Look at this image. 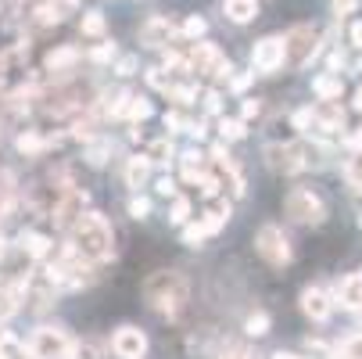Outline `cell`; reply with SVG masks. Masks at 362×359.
Wrapping results in <instances>:
<instances>
[{
  "label": "cell",
  "instance_id": "cell-1",
  "mask_svg": "<svg viewBox=\"0 0 362 359\" xmlns=\"http://www.w3.org/2000/svg\"><path fill=\"white\" fill-rule=\"evenodd\" d=\"M187 298H190V284L176 270H158V273H151L144 280V302L151 305V309H158V313L176 317L187 305Z\"/></svg>",
  "mask_w": 362,
  "mask_h": 359
},
{
  "label": "cell",
  "instance_id": "cell-2",
  "mask_svg": "<svg viewBox=\"0 0 362 359\" xmlns=\"http://www.w3.org/2000/svg\"><path fill=\"white\" fill-rule=\"evenodd\" d=\"M112 227L108 220L100 216V212H86L72 223V251L83 255V259L90 263H100V259H108L112 255Z\"/></svg>",
  "mask_w": 362,
  "mask_h": 359
},
{
  "label": "cell",
  "instance_id": "cell-3",
  "mask_svg": "<svg viewBox=\"0 0 362 359\" xmlns=\"http://www.w3.org/2000/svg\"><path fill=\"white\" fill-rule=\"evenodd\" d=\"M29 359H72L76 341L69 338L65 327H36L29 338Z\"/></svg>",
  "mask_w": 362,
  "mask_h": 359
},
{
  "label": "cell",
  "instance_id": "cell-4",
  "mask_svg": "<svg viewBox=\"0 0 362 359\" xmlns=\"http://www.w3.org/2000/svg\"><path fill=\"white\" fill-rule=\"evenodd\" d=\"M284 212L294 223H301V227H320L327 220V205H323V198L313 187H294L287 194V201H284Z\"/></svg>",
  "mask_w": 362,
  "mask_h": 359
},
{
  "label": "cell",
  "instance_id": "cell-5",
  "mask_svg": "<svg viewBox=\"0 0 362 359\" xmlns=\"http://www.w3.org/2000/svg\"><path fill=\"white\" fill-rule=\"evenodd\" d=\"M255 251L262 255L269 266H287V263H291V241H287L284 230L273 227V223H266L262 230L255 234Z\"/></svg>",
  "mask_w": 362,
  "mask_h": 359
},
{
  "label": "cell",
  "instance_id": "cell-6",
  "mask_svg": "<svg viewBox=\"0 0 362 359\" xmlns=\"http://www.w3.org/2000/svg\"><path fill=\"white\" fill-rule=\"evenodd\" d=\"M316 40H320V33H316L313 25H294V29L284 36V58H287L291 65H305L308 58L316 55Z\"/></svg>",
  "mask_w": 362,
  "mask_h": 359
},
{
  "label": "cell",
  "instance_id": "cell-7",
  "mask_svg": "<svg viewBox=\"0 0 362 359\" xmlns=\"http://www.w3.org/2000/svg\"><path fill=\"white\" fill-rule=\"evenodd\" d=\"M112 352L119 355V359H144V352H147V334L140 331V327H119L115 331V338H112Z\"/></svg>",
  "mask_w": 362,
  "mask_h": 359
},
{
  "label": "cell",
  "instance_id": "cell-8",
  "mask_svg": "<svg viewBox=\"0 0 362 359\" xmlns=\"http://www.w3.org/2000/svg\"><path fill=\"white\" fill-rule=\"evenodd\" d=\"M258 72H276L284 65V40L280 36H266L262 43H255V55H251Z\"/></svg>",
  "mask_w": 362,
  "mask_h": 359
},
{
  "label": "cell",
  "instance_id": "cell-9",
  "mask_svg": "<svg viewBox=\"0 0 362 359\" xmlns=\"http://www.w3.org/2000/svg\"><path fill=\"white\" fill-rule=\"evenodd\" d=\"M194 65H197V72L230 76V62L219 55V47H212V43H197L194 47Z\"/></svg>",
  "mask_w": 362,
  "mask_h": 359
},
{
  "label": "cell",
  "instance_id": "cell-10",
  "mask_svg": "<svg viewBox=\"0 0 362 359\" xmlns=\"http://www.w3.org/2000/svg\"><path fill=\"white\" fill-rule=\"evenodd\" d=\"M266 155H269L273 169H280V173H298V169L305 166L301 147H294V144H276V147H269V151H266Z\"/></svg>",
  "mask_w": 362,
  "mask_h": 359
},
{
  "label": "cell",
  "instance_id": "cell-11",
  "mask_svg": "<svg viewBox=\"0 0 362 359\" xmlns=\"http://www.w3.org/2000/svg\"><path fill=\"white\" fill-rule=\"evenodd\" d=\"M301 313H305L308 320L323 324V320L330 317V298H327L320 287H305V291H301Z\"/></svg>",
  "mask_w": 362,
  "mask_h": 359
},
{
  "label": "cell",
  "instance_id": "cell-12",
  "mask_svg": "<svg viewBox=\"0 0 362 359\" xmlns=\"http://www.w3.org/2000/svg\"><path fill=\"white\" fill-rule=\"evenodd\" d=\"M337 302L344 309H362V273H348L337 280Z\"/></svg>",
  "mask_w": 362,
  "mask_h": 359
},
{
  "label": "cell",
  "instance_id": "cell-13",
  "mask_svg": "<svg viewBox=\"0 0 362 359\" xmlns=\"http://www.w3.org/2000/svg\"><path fill=\"white\" fill-rule=\"evenodd\" d=\"M173 36H176V29L169 25V18H151V22L140 29V40H144V47H165Z\"/></svg>",
  "mask_w": 362,
  "mask_h": 359
},
{
  "label": "cell",
  "instance_id": "cell-14",
  "mask_svg": "<svg viewBox=\"0 0 362 359\" xmlns=\"http://www.w3.org/2000/svg\"><path fill=\"white\" fill-rule=\"evenodd\" d=\"M79 216H83V198H79V194H65V198L54 205V223H58V227H72Z\"/></svg>",
  "mask_w": 362,
  "mask_h": 359
},
{
  "label": "cell",
  "instance_id": "cell-15",
  "mask_svg": "<svg viewBox=\"0 0 362 359\" xmlns=\"http://www.w3.org/2000/svg\"><path fill=\"white\" fill-rule=\"evenodd\" d=\"M223 11H226L230 22L244 25V22H251L258 15V0H223Z\"/></svg>",
  "mask_w": 362,
  "mask_h": 359
},
{
  "label": "cell",
  "instance_id": "cell-16",
  "mask_svg": "<svg viewBox=\"0 0 362 359\" xmlns=\"http://www.w3.org/2000/svg\"><path fill=\"white\" fill-rule=\"evenodd\" d=\"M313 119H316L323 130H341V126H344V112L334 105V101H323V105L313 112Z\"/></svg>",
  "mask_w": 362,
  "mask_h": 359
},
{
  "label": "cell",
  "instance_id": "cell-17",
  "mask_svg": "<svg viewBox=\"0 0 362 359\" xmlns=\"http://www.w3.org/2000/svg\"><path fill=\"white\" fill-rule=\"evenodd\" d=\"M76 58H79L76 47H58V50H50V55H47V69L50 72H65V69L76 65Z\"/></svg>",
  "mask_w": 362,
  "mask_h": 359
},
{
  "label": "cell",
  "instance_id": "cell-18",
  "mask_svg": "<svg viewBox=\"0 0 362 359\" xmlns=\"http://www.w3.org/2000/svg\"><path fill=\"white\" fill-rule=\"evenodd\" d=\"M18 248L29 255V259H43L47 255V237H40L36 230H22L18 234Z\"/></svg>",
  "mask_w": 362,
  "mask_h": 359
},
{
  "label": "cell",
  "instance_id": "cell-19",
  "mask_svg": "<svg viewBox=\"0 0 362 359\" xmlns=\"http://www.w3.org/2000/svg\"><path fill=\"white\" fill-rule=\"evenodd\" d=\"M15 147L22 151V155H40L43 147H50V140H47V137H40L36 130H25V133H18Z\"/></svg>",
  "mask_w": 362,
  "mask_h": 359
},
{
  "label": "cell",
  "instance_id": "cell-20",
  "mask_svg": "<svg viewBox=\"0 0 362 359\" xmlns=\"http://www.w3.org/2000/svg\"><path fill=\"white\" fill-rule=\"evenodd\" d=\"M313 90H316L323 101H334V97H341V76H320V79L313 83Z\"/></svg>",
  "mask_w": 362,
  "mask_h": 359
},
{
  "label": "cell",
  "instance_id": "cell-21",
  "mask_svg": "<svg viewBox=\"0 0 362 359\" xmlns=\"http://www.w3.org/2000/svg\"><path fill=\"white\" fill-rule=\"evenodd\" d=\"M126 180H129V187H144V180H147V159H133L129 169H126Z\"/></svg>",
  "mask_w": 362,
  "mask_h": 359
},
{
  "label": "cell",
  "instance_id": "cell-22",
  "mask_svg": "<svg viewBox=\"0 0 362 359\" xmlns=\"http://www.w3.org/2000/svg\"><path fill=\"white\" fill-rule=\"evenodd\" d=\"M83 33H86V36H100V33H105V18H100V11H86Z\"/></svg>",
  "mask_w": 362,
  "mask_h": 359
},
{
  "label": "cell",
  "instance_id": "cell-23",
  "mask_svg": "<svg viewBox=\"0 0 362 359\" xmlns=\"http://www.w3.org/2000/svg\"><path fill=\"white\" fill-rule=\"evenodd\" d=\"M344 176H348V183H351L355 190H362V155H355V159L348 162V169H344Z\"/></svg>",
  "mask_w": 362,
  "mask_h": 359
},
{
  "label": "cell",
  "instance_id": "cell-24",
  "mask_svg": "<svg viewBox=\"0 0 362 359\" xmlns=\"http://www.w3.org/2000/svg\"><path fill=\"white\" fill-rule=\"evenodd\" d=\"M341 355H344V359H362V334L348 338V341L341 345Z\"/></svg>",
  "mask_w": 362,
  "mask_h": 359
},
{
  "label": "cell",
  "instance_id": "cell-25",
  "mask_svg": "<svg viewBox=\"0 0 362 359\" xmlns=\"http://www.w3.org/2000/svg\"><path fill=\"white\" fill-rule=\"evenodd\" d=\"M266 331H269V317H266V313H255V317L247 320V334L258 338V334H266Z\"/></svg>",
  "mask_w": 362,
  "mask_h": 359
},
{
  "label": "cell",
  "instance_id": "cell-26",
  "mask_svg": "<svg viewBox=\"0 0 362 359\" xmlns=\"http://www.w3.org/2000/svg\"><path fill=\"white\" fill-rule=\"evenodd\" d=\"M219 130H223V137H230V140H240V137H244V122H237V119H223Z\"/></svg>",
  "mask_w": 362,
  "mask_h": 359
},
{
  "label": "cell",
  "instance_id": "cell-27",
  "mask_svg": "<svg viewBox=\"0 0 362 359\" xmlns=\"http://www.w3.org/2000/svg\"><path fill=\"white\" fill-rule=\"evenodd\" d=\"M169 140H158V144H151V151H147V162H162L165 155H169Z\"/></svg>",
  "mask_w": 362,
  "mask_h": 359
},
{
  "label": "cell",
  "instance_id": "cell-28",
  "mask_svg": "<svg viewBox=\"0 0 362 359\" xmlns=\"http://www.w3.org/2000/svg\"><path fill=\"white\" fill-rule=\"evenodd\" d=\"M187 216H190V201H187V198H176V205H173V223H187Z\"/></svg>",
  "mask_w": 362,
  "mask_h": 359
},
{
  "label": "cell",
  "instance_id": "cell-29",
  "mask_svg": "<svg viewBox=\"0 0 362 359\" xmlns=\"http://www.w3.org/2000/svg\"><path fill=\"white\" fill-rule=\"evenodd\" d=\"M183 33H187V36H201V33H204V18H187Z\"/></svg>",
  "mask_w": 362,
  "mask_h": 359
},
{
  "label": "cell",
  "instance_id": "cell-30",
  "mask_svg": "<svg viewBox=\"0 0 362 359\" xmlns=\"http://www.w3.org/2000/svg\"><path fill=\"white\" fill-rule=\"evenodd\" d=\"M129 212H133L136 220H144V216H147V201H144V198H133V201H129Z\"/></svg>",
  "mask_w": 362,
  "mask_h": 359
},
{
  "label": "cell",
  "instance_id": "cell-31",
  "mask_svg": "<svg viewBox=\"0 0 362 359\" xmlns=\"http://www.w3.org/2000/svg\"><path fill=\"white\" fill-rule=\"evenodd\" d=\"M358 8V0H334V11L337 15H348V11H355Z\"/></svg>",
  "mask_w": 362,
  "mask_h": 359
},
{
  "label": "cell",
  "instance_id": "cell-32",
  "mask_svg": "<svg viewBox=\"0 0 362 359\" xmlns=\"http://www.w3.org/2000/svg\"><path fill=\"white\" fill-rule=\"evenodd\" d=\"M351 40H355V47H362V22L351 25Z\"/></svg>",
  "mask_w": 362,
  "mask_h": 359
},
{
  "label": "cell",
  "instance_id": "cell-33",
  "mask_svg": "<svg viewBox=\"0 0 362 359\" xmlns=\"http://www.w3.org/2000/svg\"><path fill=\"white\" fill-rule=\"evenodd\" d=\"M133 69H136V62H133V58H126V62H122V65H119V72H122V76H129V72H133Z\"/></svg>",
  "mask_w": 362,
  "mask_h": 359
},
{
  "label": "cell",
  "instance_id": "cell-34",
  "mask_svg": "<svg viewBox=\"0 0 362 359\" xmlns=\"http://www.w3.org/2000/svg\"><path fill=\"white\" fill-rule=\"evenodd\" d=\"M223 359H247V352H244V348H233V352H226Z\"/></svg>",
  "mask_w": 362,
  "mask_h": 359
},
{
  "label": "cell",
  "instance_id": "cell-35",
  "mask_svg": "<svg viewBox=\"0 0 362 359\" xmlns=\"http://www.w3.org/2000/svg\"><path fill=\"white\" fill-rule=\"evenodd\" d=\"M244 115H258V101H247V105H244Z\"/></svg>",
  "mask_w": 362,
  "mask_h": 359
},
{
  "label": "cell",
  "instance_id": "cell-36",
  "mask_svg": "<svg viewBox=\"0 0 362 359\" xmlns=\"http://www.w3.org/2000/svg\"><path fill=\"white\" fill-rule=\"evenodd\" d=\"M158 190H162V194H173L176 187H173V180H162V183H158Z\"/></svg>",
  "mask_w": 362,
  "mask_h": 359
},
{
  "label": "cell",
  "instance_id": "cell-37",
  "mask_svg": "<svg viewBox=\"0 0 362 359\" xmlns=\"http://www.w3.org/2000/svg\"><path fill=\"white\" fill-rule=\"evenodd\" d=\"M4 259H8V241L0 237V263H4Z\"/></svg>",
  "mask_w": 362,
  "mask_h": 359
},
{
  "label": "cell",
  "instance_id": "cell-38",
  "mask_svg": "<svg viewBox=\"0 0 362 359\" xmlns=\"http://www.w3.org/2000/svg\"><path fill=\"white\" fill-rule=\"evenodd\" d=\"M273 359H301V355H294V352H276Z\"/></svg>",
  "mask_w": 362,
  "mask_h": 359
},
{
  "label": "cell",
  "instance_id": "cell-39",
  "mask_svg": "<svg viewBox=\"0 0 362 359\" xmlns=\"http://www.w3.org/2000/svg\"><path fill=\"white\" fill-rule=\"evenodd\" d=\"M355 108H358V112H362V90H358V93H355Z\"/></svg>",
  "mask_w": 362,
  "mask_h": 359
}]
</instances>
